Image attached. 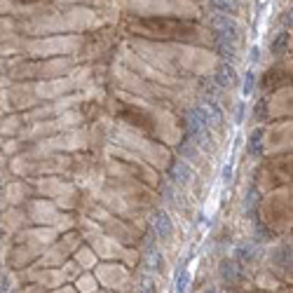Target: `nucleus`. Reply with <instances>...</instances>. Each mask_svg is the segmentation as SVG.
<instances>
[{
    "label": "nucleus",
    "mask_w": 293,
    "mask_h": 293,
    "mask_svg": "<svg viewBox=\"0 0 293 293\" xmlns=\"http://www.w3.org/2000/svg\"><path fill=\"white\" fill-rule=\"evenodd\" d=\"M211 26L216 31V38H225V40H230V42H235V38H237V26H235V21H232L230 16L214 14L211 16Z\"/></svg>",
    "instance_id": "1"
},
{
    "label": "nucleus",
    "mask_w": 293,
    "mask_h": 293,
    "mask_svg": "<svg viewBox=\"0 0 293 293\" xmlns=\"http://www.w3.org/2000/svg\"><path fill=\"white\" fill-rule=\"evenodd\" d=\"M150 225H153V232L157 235L160 239H169L171 237V230H174V223H171V218L167 211H155L153 216H150Z\"/></svg>",
    "instance_id": "2"
},
{
    "label": "nucleus",
    "mask_w": 293,
    "mask_h": 293,
    "mask_svg": "<svg viewBox=\"0 0 293 293\" xmlns=\"http://www.w3.org/2000/svg\"><path fill=\"white\" fill-rule=\"evenodd\" d=\"M185 124H188V131H190V136H193V134H200V131L207 129V127H209L207 113L202 110V106H195V108H190L188 113H185Z\"/></svg>",
    "instance_id": "3"
},
{
    "label": "nucleus",
    "mask_w": 293,
    "mask_h": 293,
    "mask_svg": "<svg viewBox=\"0 0 293 293\" xmlns=\"http://www.w3.org/2000/svg\"><path fill=\"white\" fill-rule=\"evenodd\" d=\"M169 178L174 181V183L185 185V183H190V178H193V169H190L185 162H181V160H178V162H171Z\"/></svg>",
    "instance_id": "4"
},
{
    "label": "nucleus",
    "mask_w": 293,
    "mask_h": 293,
    "mask_svg": "<svg viewBox=\"0 0 293 293\" xmlns=\"http://www.w3.org/2000/svg\"><path fill=\"white\" fill-rule=\"evenodd\" d=\"M216 85L218 87H232L235 85V68L230 63H221L216 70Z\"/></svg>",
    "instance_id": "5"
},
{
    "label": "nucleus",
    "mask_w": 293,
    "mask_h": 293,
    "mask_svg": "<svg viewBox=\"0 0 293 293\" xmlns=\"http://www.w3.org/2000/svg\"><path fill=\"white\" fill-rule=\"evenodd\" d=\"M221 275H223L225 282H235V279L239 277V268H237V263L232 261V258H225V261L221 263Z\"/></svg>",
    "instance_id": "6"
},
{
    "label": "nucleus",
    "mask_w": 293,
    "mask_h": 293,
    "mask_svg": "<svg viewBox=\"0 0 293 293\" xmlns=\"http://www.w3.org/2000/svg\"><path fill=\"white\" fill-rule=\"evenodd\" d=\"M211 5H214V9H218V12H223V14H230V12H237L239 2L237 0H211Z\"/></svg>",
    "instance_id": "7"
},
{
    "label": "nucleus",
    "mask_w": 293,
    "mask_h": 293,
    "mask_svg": "<svg viewBox=\"0 0 293 293\" xmlns=\"http://www.w3.org/2000/svg\"><path fill=\"white\" fill-rule=\"evenodd\" d=\"M249 153L251 155H261L263 153V129H256L249 139Z\"/></svg>",
    "instance_id": "8"
},
{
    "label": "nucleus",
    "mask_w": 293,
    "mask_h": 293,
    "mask_svg": "<svg viewBox=\"0 0 293 293\" xmlns=\"http://www.w3.org/2000/svg\"><path fill=\"white\" fill-rule=\"evenodd\" d=\"M235 256H237V261H242V263H251L254 261V247H251V244H239V247L235 249Z\"/></svg>",
    "instance_id": "9"
},
{
    "label": "nucleus",
    "mask_w": 293,
    "mask_h": 293,
    "mask_svg": "<svg viewBox=\"0 0 293 293\" xmlns=\"http://www.w3.org/2000/svg\"><path fill=\"white\" fill-rule=\"evenodd\" d=\"M216 47H218V52H221L225 59H232V56H235V42H230V40L216 38Z\"/></svg>",
    "instance_id": "10"
},
{
    "label": "nucleus",
    "mask_w": 293,
    "mask_h": 293,
    "mask_svg": "<svg viewBox=\"0 0 293 293\" xmlns=\"http://www.w3.org/2000/svg\"><path fill=\"white\" fill-rule=\"evenodd\" d=\"M178 155H183L188 160H197V146L190 143V141H183V143L178 146Z\"/></svg>",
    "instance_id": "11"
},
{
    "label": "nucleus",
    "mask_w": 293,
    "mask_h": 293,
    "mask_svg": "<svg viewBox=\"0 0 293 293\" xmlns=\"http://www.w3.org/2000/svg\"><path fill=\"white\" fill-rule=\"evenodd\" d=\"M188 284H190V272H188V270H181L176 275V293H185Z\"/></svg>",
    "instance_id": "12"
},
{
    "label": "nucleus",
    "mask_w": 293,
    "mask_h": 293,
    "mask_svg": "<svg viewBox=\"0 0 293 293\" xmlns=\"http://www.w3.org/2000/svg\"><path fill=\"white\" fill-rule=\"evenodd\" d=\"M286 45H289V33H282L277 40H275V45H272V54H282L286 49Z\"/></svg>",
    "instance_id": "13"
},
{
    "label": "nucleus",
    "mask_w": 293,
    "mask_h": 293,
    "mask_svg": "<svg viewBox=\"0 0 293 293\" xmlns=\"http://www.w3.org/2000/svg\"><path fill=\"white\" fill-rule=\"evenodd\" d=\"M256 204H258V193H256V190H249L247 202H244V214H247V216L256 209Z\"/></svg>",
    "instance_id": "14"
},
{
    "label": "nucleus",
    "mask_w": 293,
    "mask_h": 293,
    "mask_svg": "<svg viewBox=\"0 0 293 293\" xmlns=\"http://www.w3.org/2000/svg\"><path fill=\"white\" fill-rule=\"evenodd\" d=\"M254 85H256V75H254V70H247V75H244V96H249V94L254 92Z\"/></svg>",
    "instance_id": "15"
},
{
    "label": "nucleus",
    "mask_w": 293,
    "mask_h": 293,
    "mask_svg": "<svg viewBox=\"0 0 293 293\" xmlns=\"http://www.w3.org/2000/svg\"><path fill=\"white\" fill-rule=\"evenodd\" d=\"M146 263H148V268H150V270H160V268H162V256L155 254V251H150L148 258H146Z\"/></svg>",
    "instance_id": "16"
},
{
    "label": "nucleus",
    "mask_w": 293,
    "mask_h": 293,
    "mask_svg": "<svg viewBox=\"0 0 293 293\" xmlns=\"http://www.w3.org/2000/svg\"><path fill=\"white\" fill-rule=\"evenodd\" d=\"M139 293H155V282H153V277H143L141 279V291Z\"/></svg>",
    "instance_id": "17"
},
{
    "label": "nucleus",
    "mask_w": 293,
    "mask_h": 293,
    "mask_svg": "<svg viewBox=\"0 0 293 293\" xmlns=\"http://www.w3.org/2000/svg\"><path fill=\"white\" fill-rule=\"evenodd\" d=\"M254 239L263 244V242H268V239H270V232L265 230L263 225H256V235H254Z\"/></svg>",
    "instance_id": "18"
},
{
    "label": "nucleus",
    "mask_w": 293,
    "mask_h": 293,
    "mask_svg": "<svg viewBox=\"0 0 293 293\" xmlns=\"http://www.w3.org/2000/svg\"><path fill=\"white\" fill-rule=\"evenodd\" d=\"M232 178V164H225L223 167V183H230Z\"/></svg>",
    "instance_id": "19"
},
{
    "label": "nucleus",
    "mask_w": 293,
    "mask_h": 293,
    "mask_svg": "<svg viewBox=\"0 0 293 293\" xmlns=\"http://www.w3.org/2000/svg\"><path fill=\"white\" fill-rule=\"evenodd\" d=\"M242 115H244V103H239L237 108V122H242Z\"/></svg>",
    "instance_id": "20"
},
{
    "label": "nucleus",
    "mask_w": 293,
    "mask_h": 293,
    "mask_svg": "<svg viewBox=\"0 0 293 293\" xmlns=\"http://www.w3.org/2000/svg\"><path fill=\"white\" fill-rule=\"evenodd\" d=\"M251 59H254V61L258 59V47H254V49H251Z\"/></svg>",
    "instance_id": "21"
},
{
    "label": "nucleus",
    "mask_w": 293,
    "mask_h": 293,
    "mask_svg": "<svg viewBox=\"0 0 293 293\" xmlns=\"http://www.w3.org/2000/svg\"><path fill=\"white\" fill-rule=\"evenodd\" d=\"M202 293H218V289H204Z\"/></svg>",
    "instance_id": "22"
},
{
    "label": "nucleus",
    "mask_w": 293,
    "mask_h": 293,
    "mask_svg": "<svg viewBox=\"0 0 293 293\" xmlns=\"http://www.w3.org/2000/svg\"><path fill=\"white\" fill-rule=\"evenodd\" d=\"M0 293H5V289H2V286H0Z\"/></svg>",
    "instance_id": "23"
}]
</instances>
